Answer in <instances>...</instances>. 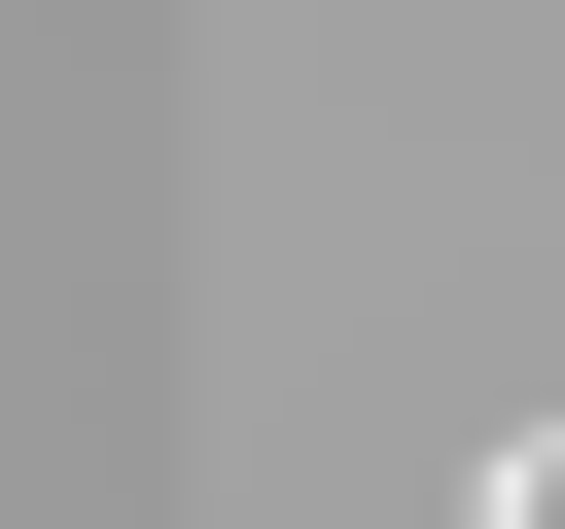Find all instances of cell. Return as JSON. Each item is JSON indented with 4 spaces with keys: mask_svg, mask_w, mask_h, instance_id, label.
Here are the masks:
<instances>
[{
    "mask_svg": "<svg viewBox=\"0 0 565 529\" xmlns=\"http://www.w3.org/2000/svg\"><path fill=\"white\" fill-rule=\"evenodd\" d=\"M494 529H565V423H530V458H494Z\"/></svg>",
    "mask_w": 565,
    "mask_h": 529,
    "instance_id": "1",
    "label": "cell"
}]
</instances>
